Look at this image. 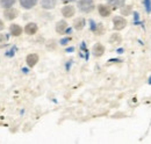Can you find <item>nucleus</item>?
Masks as SVG:
<instances>
[{"label": "nucleus", "instance_id": "5", "mask_svg": "<svg viewBox=\"0 0 151 144\" xmlns=\"http://www.w3.org/2000/svg\"><path fill=\"white\" fill-rule=\"evenodd\" d=\"M24 32H26V34H28V35H34V34H36V32H37V24H36V23H33V22L28 23V24L24 27Z\"/></svg>", "mask_w": 151, "mask_h": 144}, {"label": "nucleus", "instance_id": "19", "mask_svg": "<svg viewBox=\"0 0 151 144\" xmlns=\"http://www.w3.org/2000/svg\"><path fill=\"white\" fill-rule=\"evenodd\" d=\"M4 27H5V24H4V22L0 20V30H2V29H4Z\"/></svg>", "mask_w": 151, "mask_h": 144}, {"label": "nucleus", "instance_id": "10", "mask_svg": "<svg viewBox=\"0 0 151 144\" xmlns=\"http://www.w3.org/2000/svg\"><path fill=\"white\" fill-rule=\"evenodd\" d=\"M37 0H20V4L23 8L26 9H29V8H33L35 5H36Z\"/></svg>", "mask_w": 151, "mask_h": 144}, {"label": "nucleus", "instance_id": "17", "mask_svg": "<svg viewBox=\"0 0 151 144\" xmlns=\"http://www.w3.org/2000/svg\"><path fill=\"white\" fill-rule=\"evenodd\" d=\"M120 42H121V36L119 34H114L111 37V43H120Z\"/></svg>", "mask_w": 151, "mask_h": 144}, {"label": "nucleus", "instance_id": "20", "mask_svg": "<svg viewBox=\"0 0 151 144\" xmlns=\"http://www.w3.org/2000/svg\"><path fill=\"white\" fill-rule=\"evenodd\" d=\"M62 1H64V2H70V1H75V0H62Z\"/></svg>", "mask_w": 151, "mask_h": 144}, {"label": "nucleus", "instance_id": "11", "mask_svg": "<svg viewBox=\"0 0 151 144\" xmlns=\"http://www.w3.org/2000/svg\"><path fill=\"white\" fill-rule=\"evenodd\" d=\"M66 27H68V23H66V21L62 20V21L57 22V24H56V32L58 33V34H63V33L65 32Z\"/></svg>", "mask_w": 151, "mask_h": 144}, {"label": "nucleus", "instance_id": "18", "mask_svg": "<svg viewBox=\"0 0 151 144\" xmlns=\"http://www.w3.org/2000/svg\"><path fill=\"white\" fill-rule=\"evenodd\" d=\"M130 12H132V6H127V7H123L121 9V14L122 15H128Z\"/></svg>", "mask_w": 151, "mask_h": 144}, {"label": "nucleus", "instance_id": "15", "mask_svg": "<svg viewBox=\"0 0 151 144\" xmlns=\"http://www.w3.org/2000/svg\"><path fill=\"white\" fill-rule=\"evenodd\" d=\"M107 1L113 7H121L124 4V0H107Z\"/></svg>", "mask_w": 151, "mask_h": 144}, {"label": "nucleus", "instance_id": "14", "mask_svg": "<svg viewBox=\"0 0 151 144\" xmlns=\"http://www.w3.org/2000/svg\"><path fill=\"white\" fill-rule=\"evenodd\" d=\"M15 0H0V6L4 8H11L14 5Z\"/></svg>", "mask_w": 151, "mask_h": 144}, {"label": "nucleus", "instance_id": "6", "mask_svg": "<svg viewBox=\"0 0 151 144\" xmlns=\"http://www.w3.org/2000/svg\"><path fill=\"white\" fill-rule=\"evenodd\" d=\"M75 7L73 6H65L63 9H62V14H63V17H65V18H71V17H73L75 15Z\"/></svg>", "mask_w": 151, "mask_h": 144}, {"label": "nucleus", "instance_id": "3", "mask_svg": "<svg viewBox=\"0 0 151 144\" xmlns=\"http://www.w3.org/2000/svg\"><path fill=\"white\" fill-rule=\"evenodd\" d=\"M26 62H27V65H28L29 68H34V66L37 64L38 56L36 54L28 55V56H27V59H26Z\"/></svg>", "mask_w": 151, "mask_h": 144}, {"label": "nucleus", "instance_id": "4", "mask_svg": "<svg viewBox=\"0 0 151 144\" xmlns=\"http://www.w3.org/2000/svg\"><path fill=\"white\" fill-rule=\"evenodd\" d=\"M18 14H19V11L15 9V8H7V9L5 11V13H4L5 18L7 19V20H13V19H15L18 17Z\"/></svg>", "mask_w": 151, "mask_h": 144}, {"label": "nucleus", "instance_id": "2", "mask_svg": "<svg viewBox=\"0 0 151 144\" xmlns=\"http://www.w3.org/2000/svg\"><path fill=\"white\" fill-rule=\"evenodd\" d=\"M113 23L115 30H122L127 24V20L122 17H115L113 19Z\"/></svg>", "mask_w": 151, "mask_h": 144}, {"label": "nucleus", "instance_id": "12", "mask_svg": "<svg viewBox=\"0 0 151 144\" xmlns=\"http://www.w3.org/2000/svg\"><path fill=\"white\" fill-rule=\"evenodd\" d=\"M73 27L77 30H81L84 27H85V19L84 18H78L75 20L73 22Z\"/></svg>", "mask_w": 151, "mask_h": 144}, {"label": "nucleus", "instance_id": "8", "mask_svg": "<svg viewBox=\"0 0 151 144\" xmlns=\"http://www.w3.org/2000/svg\"><path fill=\"white\" fill-rule=\"evenodd\" d=\"M105 53V47L102 45V44H100V43H96L94 47H93V55L96 56V57H100V56H102Z\"/></svg>", "mask_w": 151, "mask_h": 144}, {"label": "nucleus", "instance_id": "1", "mask_svg": "<svg viewBox=\"0 0 151 144\" xmlns=\"http://www.w3.org/2000/svg\"><path fill=\"white\" fill-rule=\"evenodd\" d=\"M78 7L81 12L90 13L94 9V2H93V0H79L78 1Z\"/></svg>", "mask_w": 151, "mask_h": 144}, {"label": "nucleus", "instance_id": "9", "mask_svg": "<svg viewBox=\"0 0 151 144\" xmlns=\"http://www.w3.org/2000/svg\"><path fill=\"white\" fill-rule=\"evenodd\" d=\"M41 5L44 9H51L56 6V0H41Z\"/></svg>", "mask_w": 151, "mask_h": 144}, {"label": "nucleus", "instance_id": "7", "mask_svg": "<svg viewBox=\"0 0 151 144\" xmlns=\"http://www.w3.org/2000/svg\"><path fill=\"white\" fill-rule=\"evenodd\" d=\"M98 11H99V14H100L101 17H104V18H106V17H109V15H111V9L108 8V6L99 5Z\"/></svg>", "mask_w": 151, "mask_h": 144}, {"label": "nucleus", "instance_id": "16", "mask_svg": "<svg viewBox=\"0 0 151 144\" xmlns=\"http://www.w3.org/2000/svg\"><path fill=\"white\" fill-rule=\"evenodd\" d=\"M7 44V36L4 34H0V48L5 47Z\"/></svg>", "mask_w": 151, "mask_h": 144}, {"label": "nucleus", "instance_id": "13", "mask_svg": "<svg viewBox=\"0 0 151 144\" xmlns=\"http://www.w3.org/2000/svg\"><path fill=\"white\" fill-rule=\"evenodd\" d=\"M11 34L13 36H20L22 34V28L19 24H12L11 26Z\"/></svg>", "mask_w": 151, "mask_h": 144}]
</instances>
